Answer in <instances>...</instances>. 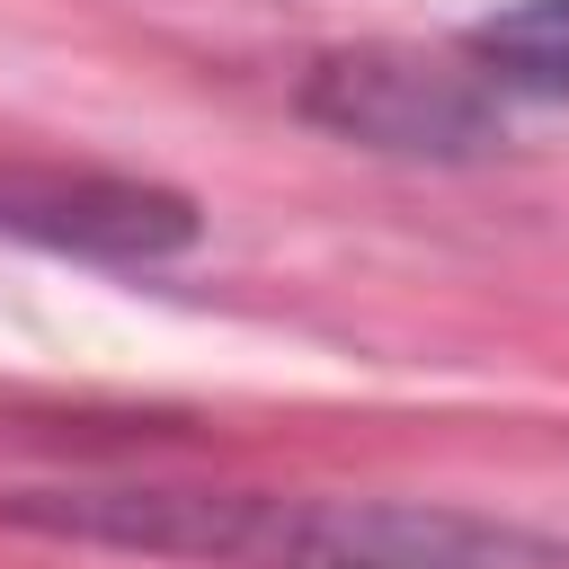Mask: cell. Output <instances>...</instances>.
Masks as SVG:
<instances>
[{
    "instance_id": "obj_3",
    "label": "cell",
    "mask_w": 569,
    "mask_h": 569,
    "mask_svg": "<svg viewBox=\"0 0 569 569\" xmlns=\"http://www.w3.org/2000/svg\"><path fill=\"white\" fill-rule=\"evenodd\" d=\"M0 231L62 249V258H107V267H151L196 249L204 213L178 187H142V178H0Z\"/></svg>"
},
{
    "instance_id": "obj_1",
    "label": "cell",
    "mask_w": 569,
    "mask_h": 569,
    "mask_svg": "<svg viewBox=\"0 0 569 569\" xmlns=\"http://www.w3.org/2000/svg\"><path fill=\"white\" fill-rule=\"evenodd\" d=\"M9 533L196 569H569V533L436 498H293L204 480H53L0 498Z\"/></svg>"
},
{
    "instance_id": "obj_4",
    "label": "cell",
    "mask_w": 569,
    "mask_h": 569,
    "mask_svg": "<svg viewBox=\"0 0 569 569\" xmlns=\"http://www.w3.org/2000/svg\"><path fill=\"white\" fill-rule=\"evenodd\" d=\"M462 62L498 98H569V0H507L462 36Z\"/></svg>"
},
{
    "instance_id": "obj_2",
    "label": "cell",
    "mask_w": 569,
    "mask_h": 569,
    "mask_svg": "<svg viewBox=\"0 0 569 569\" xmlns=\"http://www.w3.org/2000/svg\"><path fill=\"white\" fill-rule=\"evenodd\" d=\"M320 133L391 151V160H489L507 142L498 89L453 53H409V44H338L302 71L293 98Z\"/></svg>"
}]
</instances>
